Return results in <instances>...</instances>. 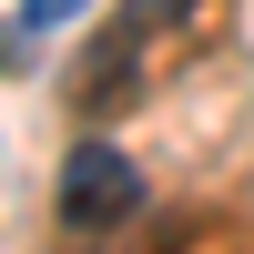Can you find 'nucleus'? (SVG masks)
I'll return each instance as SVG.
<instances>
[{
  "label": "nucleus",
  "mask_w": 254,
  "mask_h": 254,
  "mask_svg": "<svg viewBox=\"0 0 254 254\" xmlns=\"http://www.w3.org/2000/svg\"><path fill=\"white\" fill-rule=\"evenodd\" d=\"M51 214L71 224V234H102V224H132L142 214V173L122 142H71L51 173Z\"/></svg>",
  "instance_id": "f257e3e1"
},
{
  "label": "nucleus",
  "mask_w": 254,
  "mask_h": 254,
  "mask_svg": "<svg viewBox=\"0 0 254 254\" xmlns=\"http://www.w3.org/2000/svg\"><path fill=\"white\" fill-rule=\"evenodd\" d=\"M92 0H10V71H31V41L41 31H71Z\"/></svg>",
  "instance_id": "f03ea898"
},
{
  "label": "nucleus",
  "mask_w": 254,
  "mask_h": 254,
  "mask_svg": "<svg viewBox=\"0 0 254 254\" xmlns=\"http://www.w3.org/2000/svg\"><path fill=\"white\" fill-rule=\"evenodd\" d=\"M193 10L203 0H122V31L142 41V31H173V20H193Z\"/></svg>",
  "instance_id": "7ed1b4c3"
}]
</instances>
